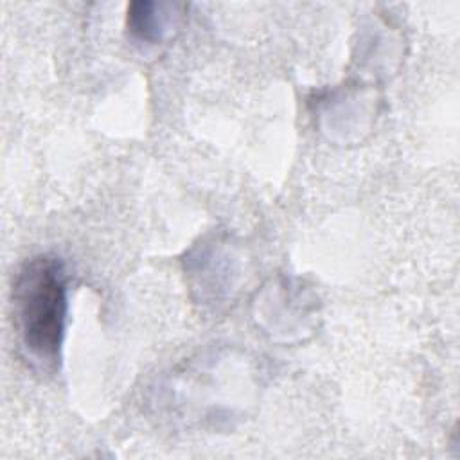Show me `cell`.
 <instances>
[{"mask_svg":"<svg viewBox=\"0 0 460 460\" xmlns=\"http://www.w3.org/2000/svg\"><path fill=\"white\" fill-rule=\"evenodd\" d=\"M14 314L25 347L41 359L59 352L66 320V279L58 259L27 261L13 288Z\"/></svg>","mask_w":460,"mask_h":460,"instance_id":"1","label":"cell"}]
</instances>
